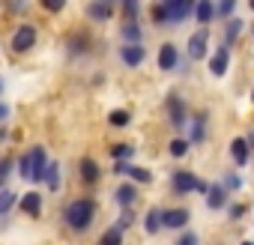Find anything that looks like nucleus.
<instances>
[{
    "instance_id": "1",
    "label": "nucleus",
    "mask_w": 254,
    "mask_h": 245,
    "mask_svg": "<svg viewBox=\"0 0 254 245\" xmlns=\"http://www.w3.org/2000/svg\"><path fill=\"white\" fill-rule=\"evenodd\" d=\"M63 218H66V224L72 230H87L93 224V218H96V200L93 197H78V200L66 203Z\"/></svg>"
},
{
    "instance_id": "2",
    "label": "nucleus",
    "mask_w": 254,
    "mask_h": 245,
    "mask_svg": "<svg viewBox=\"0 0 254 245\" xmlns=\"http://www.w3.org/2000/svg\"><path fill=\"white\" fill-rule=\"evenodd\" d=\"M36 45V27L33 24H21L15 33H12V51L15 54H24Z\"/></svg>"
},
{
    "instance_id": "3",
    "label": "nucleus",
    "mask_w": 254,
    "mask_h": 245,
    "mask_svg": "<svg viewBox=\"0 0 254 245\" xmlns=\"http://www.w3.org/2000/svg\"><path fill=\"white\" fill-rule=\"evenodd\" d=\"M165 105H168V120H171V126H174V129H183L186 120H189V114H186V102L180 99V93H171Z\"/></svg>"
},
{
    "instance_id": "4",
    "label": "nucleus",
    "mask_w": 254,
    "mask_h": 245,
    "mask_svg": "<svg viewBox=\"0 0 254 245\" xmlns=\"http://www.w3.org/2000/svg\"><path fill=\"white\" fill-rule=\"evenodd\" d=\"M165 9H168V24H180L194 12L191 0H165Z\"/></svg>"
},
{
    "instance_id": "5",
    "label": "nucleus",
    "mask_w": 254,
    "mask_h": 245,
    "mask_svg": "<svg viewBox=\"0 0 254 245\" xmlns=\"http://www.w3.org/2000/svg\"><path fill=\"white\" fill-rule=\"evenodd\" d=\"M197 177L191 174V171H174L171 174V188L177 191V194H191L194 188H197Z\"/></svg>"
},
{
    "instance_id": "6",
    "label": "nucleus",
    "mask_w": 254,
    "mask_h": 245,
    "mask_svg": "<svg viewBox=\"0 0 254 245\" xmlns=\"http://www.w3.org/2000/svg\"><path fill=\"white\" fill-rule=\"evenodd\" d=\"M45 171H48V156L42 147H33L30 150V183H42Z\"/></svg>"
},
{
    "instance_id": "7",
    "label": "nucleus",
    "mask_w": 254,
    "mask_h": 245,
    "mask_svg": "<svg viewBox=\"0 0 254 245\" xmlns=\"http://www.w3.org/2000/svg\"><path fill=\"white\" fill-rule=\"evenodd\" d=\"M206 45H209V30H206V27L194 30V33L189 36V57H191V60L206 57Z\"/></svg>"
},
{
    "instance_id": "8",
    "label": "nucleus",
    "mask_w": 254,
    "mask_h": 245,
    "mask_svg": "<svg viewBox=\"0 0 254 245\" xmlns=\"http://www.w3.org/2000/svg\"><path fill=\"white\" fill-rule=\"evenodd\" d=\"M120 60H123L126 66L135 69V66H141V63L147 60V48H144V45H123V48H120Z\"/></svg>"
},
{
    "instance_id": "9",
    "label": "nucleus",
    "mask_w": 254,
    "mask_h": 245,
    "mask_svg": "<svg viewBox=\"0 0 254 245\" xmlns=\"http://www.w3.org/2000/svg\"><path fill=\"white\" fill-rule=\"evenodd\" d=\"M177 66H180V54H177V45L165 42V45L159 48V69H162V72H174Z\"/></svg>"
},
{
    "instance_id": "10",
    "label": "nucleus",
    "mask_w": 254,
    "mask_h": 245,
    "mask_svg": "<svg viewBox=\"0 0 254 245\" xmlns=\"http://www.w3.org/2000/svg\"><path fill=\"white\" fill-rule=\"evenodd\" d=\"M227 63H230V48H227V45H218L215 54L209 57V72H212L215 78H221V75L227 72Z\"/></svg>"
},
{
    "instance_id": "11",
    "label": "nucleus",
    "mask_w": 254,
    "mask_h": 245,
    "mask_svg": "<svg viewBox=\"0 0 254 245\" xmlns=\"http://www.w3.org/2000/svg\"><path fill=\"white\" fill-rule=\"evenodd\" d=\"M189 209H183V206H177V209H165L162 212V227H171V230H177V227H186L189 224Z\"/></svg>"
},
{
    "instance_id": "12",
    "label": "nucleus",
    "mask_w": 254,
    "mask_h": 245,
    "mask_svg": "<svg viewBox=\"0 0 254 245\" xmlns=\"http://www.w3.org/2000/svg\"><path fill=\"white\" fill-rule=\"evenodd\" d=\"M18 206H21V212H24V215L39 218V215H42V194H39V191H27V194L18 200Z\"/></svg>"
},
{
    "instance_id": "13",
    "label": "nucleus",
    "mask_w": 254,
    "mask_h": 245,
    "mask_svg": "<svg viewBox=\"0 0 254 245\" xmlns=\"http://www.w3.org/2000/svg\"><path fill=\"white\" fill-rule=\"evenodd\" d=\"M120 36L126 39V45H144V30H141L135 21L123 24V27H120Z\"/></svg>"
},
{
    "instance_id": "14",
    "label": "nucleus",
    "mask_w": 254,
    "mask_h": 245,
    "mask_svg": "<svg viewBox=\"0 0 254 245\" xmlns=\"http://www.w3.org/2000/svg\"><path fill=\"white\" fill-rule=\"evenodd\" d=\"M227 203V188L224 185H209V191H206V206L209 209H221Z\"/></svg>"
},
{
    "instance_id": "15",
    "label": "nucleus",
    "mask_w": 254,
    "mask_h": 245,
    "mask_svg": "<svg viewBox=\"0 0 254 245\" xmlns=\"http://www.w3.org/2000/svg\"><path fill=\"white\" fill-rule=\"evenodd\" d=\"M203 138H206V114L200 111V114L191 117V141L189 144H200Z\"/></svg>"
},
{
    "instance_id": "16",
    "label": "nucleus",
    "mask_w": 254,
    "mask_h": 245,
    "mask_svg": "<svg viewBox=\"0 0 254 245\" xmlns=\"http://www.w3.org/2000/svg\"><path fill=\"white\" fill-rule=\"evenodd\" d=\"M230 156H233V162L242 168V165L248 162V141H245V138H233V141H230Z\"/></svg>"
},
{
    "instance_id": "17",
    "label": "nucleus",
    "mask_w": 254,
    "mask_h": 245,
    "mask_svg": "<svg viewBox=\"0 0 254 245\" xmlns=\"http://www.w3.org/2000/svg\"><path fill=\"white\" fill-rule=\"evenodd\" d=\"M81 183L84 185H96L99 183V165L93 159H84L81 162Z\"/></svg>"
},
{
    "instance_id": "18",
    "label": "nucleus",
    "mask_w": 254,
    "mask_h": 245,
    "mask_svg": "<svg viewBox=\"0 0 254 245\" xmlns=\"http://www.w3.org/2000/svg\"><path fill=\"white\" fill-rule=\"evenodd\" d=\"M194 18H197L200 24H209V21L215 18V6L209 3V0H200V3H194Z\"/></svg>"
},
{
    "instance_id": "19",
    "label": "nucleus",
    "mask_w": 254,
    "mask_h": 245,
    "mask_svg": "<svg viewBox=\"0 0 254 245\" xmlns=\"http://www.w3.org/2000/svg\"><path fill=\"white\" fill-rule=\"evenodd\" d=\"M114 197H117V203H120V206H132V203H135V197H138V191H135V185L123 183V185L117 188V194H114Z\"/></svg>"
},
{
    "instance_id": "20",
    "label": "nucleus",
    "mask_w": 254,
    "mask_h": 245,
    "mask_svg": "<svg viewBox=\"0 0 254 245\" xmlns=\"http://www.w3.org/2000/svg\"><path fill=\"white\" fill-rule=\"evenodd\" d=\"M45 183H48V191H60V165L51 162L48 171H45Z\"/></svg>"
},
{
    "instance_id": "21",
    "label": "nucleus",
    "mask_w": 254,
    "mask_h": 245,
    "mask_svg": "<svg viewBox=\"0 0 254 245\" xmlns=\"http://www.w3.org/2000/svg\"><path fill=\"white\" fill-rule=\"evenodd\" d=\"M144 227H147V233H159V227H162V209H150L144 215Z\"/></svg>"
},
{
    "instance_id": "22",
    "label": "nucleus",
    "mask_w": 254,
    "mask_h": 245,
    "mask_svg": "<svg viewBox=\"0 0 254 245\" xmlns=\"http://www.w3.org/2000/svg\"><path fill=\"white\" fill-rule=\"evenodd\" d=\"M90 18H96V21H108L111 18V3H90Z\"/></svg>"
},
{
    "instance_id": "23",
    "label": "nucleus",
    "mask_w": 254,
    "mask_h": 245,
    "mask_svg": "<svg viewBox=\"0 0 254 245\" xmlns=\"http://www.w3.org/2000/svg\"><path fill=\"white\" fill-rule=\"evenodd\" d=\"M239 33H242V21H239V18H230V21H227V27H224V45L230 48V42H233Z\"/></svg>"
},
{
    "instance_id": "24",
    "label": "nucleus",
    "mask_w": 254,
    "mask_h": 245,
    "mask_svg": "<svg viewBox=\"0 0 254 245\" xmlns=\"http://www.w3.org/2000/svg\"><path fill=\"white\" fill-rule=\"evenodd\" d=\"M99 245H123V230H120V227H111V230L99 239Z\"/></svg>"
},
{
    "instance_id": "25",
    "label": "nucleus",
    "mask_w": 254,
    "mask_h": 245,
    "mask_svg": "<svg viewBox=\"0 0 254 245\" xmlns=\"http://www.w3.org/2000/svg\"><path fill=\"white\" fill-rule=\"evenodd\" d=\"M12 203H15V191H9V188H0V215H6Z\"/></svg>"
},
{
    "instance_id": "26",
    "label": "nucleus",
    "mask_w": 254,
    "mask_h": 245,
    "mask_svg": "<svg viewBox=\"0 0 254 245\" xmlns=\"http://www.w3.org/2000/svg\"><path fill=\"white\" fill-rule=\"evenodd\" d=\"M150 15H153V24H159V27L168 24V9H165V3H156V6L150 9Z\"/></svg>"
},
{
    "instance_id": "27",
    "label": "nucleus",
    "mask_w": 254,
    "mask_h": 245,
    "mask_svg": "<svg viewBox=\"0 0 254 245\" xmlns=\"http://www.w3.org/2000/svg\"><path fill=\"white\" fill-rule=\"evenodd\" d=\"M87 51V36H69V54H84Z\"/></svg>"
},
{
    "instance_id": "28",
    "label": "nucleus",
    "mask_w": 254,
    "mask_h": 245,
    "mask_svg": "<svg viewBox=\"0 0 254 245\" xmlns=\"http://www.w3.org/2000/svg\"><path fill=\"white\" fill-rule=\"evenodd\" d=\"M168 150H171V156H177V159H183V156L189 153V141H186V138H174Z\"/></svg>"
},
{
    "instance_id": "29",
    "label": "nucleus",
    "mask_w": 254,
    "mask_h": 245,
    "mask_svg": "<svg viewBox=\"0 0 254 245\" xmlns=\"http://www.w3.org/2000/svg\"><path fill=\"white\" fill-rule=\"evenodd\" d=\"M108 122H111V126H129V111H111L108 114Z\"/></svg>"
},
{
    "instance_id": "30",
    "label": "nucleus",
    "mask_w": 254,
    "mask_h": 245,
    "mask_svg": "<svg viewBox=\"0 0 254 245\" xmlns=\"http://www.w3.org/2000/svg\"><path fill=\"white\" fill-rule=\"evenodd\" d=\"M126 177H132L135 183H150V171H144V168H135V165H129V168H126Z\"/></svg>"
},
{
    "instance_id": "31",
    "label": "nucleus",
    "mask_w": 254,
    "mask_h": 245,
    "mask_svg": "<svg viewBox=\"0 0 254 245\" xmlns=\"http://www.w3.org/2000/svg\"><path fill=\"white\" fill-rule=\"evenodd\" d=\"M111 156H114V162H126L132 156V147L129 144H117V147H111Z\"/></svg>"
},
{
    "instance_id": "32",
    "label": "nucleus",
    "mask_w": 254,
    "mask_h": 245,
    "mask_svg": "<svg viewBox=\"0 0 254 245\" xmlns=\"http://www.w3.org/2000/svg\"><path fill=\"white\" fill-rule=\"evenodd\" d=\"M18 174H21L24 180H30V153H24V156L18 159Z\"/></svg>"
},
{
    "instance_id": "33",
    "label": "nucleus",
    "mask_w": 254,
    "mask_h": 245,
    "mask_svg": "<svg viewBox=\"0 0 254 245\" xmlns=\"http://www.w3.org/2000/svg\"><path fill=\"white\" fill-rule=\"evenodd\" d=\"M239 185H242V180H239L236 174H227V177H224V188H227V191H236Z\"/></svg>"
},
{
    "instance_id": "34",
    "label": "nucleus",
    "mask_w": 254,
    "mask_h": 245,
    "mask_svg": "<svg viewBox=\"0 0 254 245\" xmlns=\"http://www.w3.org/2000/svg\"><path fill=\"white\" fill-rule=\"evenodd\" d=\"M233 6H236L233 0H224V3H218V6H215V15H230V12H233Z\"/></svg>"
},
{
    "instance_id": "35",
    "label": "nucleus",
    "mask_w": 254,
    "mask_h": 245,
    "mask_svg": "<svg viewBox=\"0 0 254 245\" xmlns=\"http://www.w3.org/2000/svg\"><path fill=\"white\" fill-rule=\"evenodd\" d=\"M177 245H200V242H197V233H183L177 239Z\"/></svg>"
},
{
    "instance_id": "36",
    "label": "nucleus",
    "mask_w": 254,
    "mask_h": 245,
    "mask_svg": "<svg viewBox=\"0 0 254 245\" xmlns=\"http://www.w3.org/2000/svg\"><path fill=\"white\" fill-rule=\"evenodd\" d=\"M42 6H45V9H51V12H60V9H63L60 0H42Z\"/></svg>"
},
{
    "instance_id": "37",
    "label": "nucleus",
    "mask_w": 254,
    "mask_h": 245,
    "mask_svg": "<svg viewBox=\"0 0 254 245\" xmlns=\"http://www.w3.org/2000/svg\"><path fill=\"white\" fill-rule=\"evenodd\" d=\"M123 12L129 15V18H135L138 15V3H132V0H129V3H123Z\"/></svg>"
},
{
    "instance_id": "38",
    "label": "nucleus",
    "mask_w": 254,
    "mask_h": 245,
    "mask_svg": "<svg viewBox=\"0 0 254 245\" xmlns=\"http://www.w3.org/2000/svg\"><path fill=\"white\" fill-rule=\"evenodd\" d=\"M242 212H245V206H242V203H233V206H230V218H233V221H236V218H242Z\"/></svg>"
},
{
    "instance_id": "39",
    "label": "nucleus",
    "mask_w": 254,
    "mask_h": 245,
    "mask_svg": "<svg viewBox=\"0 0 254 245\" xmlns=\"http://www.w3.org/2000/svg\"><path fill=\"white\" fill-rule=\"evenodd\" d=\"M126 168H129V162H114V174H117V177L126 174Z\"/></svg>"
},
{
    "instance_id": "40",
    "label": "nucleus",
    "mask_w": 254,
    "mask_h": 245,
    "mask_svg": "<svg viewBox=\"0 0 254 245\" xmlns=\"http://www.w3.org/2000/svg\"><path fill=\"white\" fill-rule=\"evenodd\" d=\"M6 117H9V108H6L3 102H0V120H6Z\"/></svg>"
},
{
    "instance_id": "41",
    "label": "nucleus",
    "mask_w": 254,
    "mask_h": 245,
    "mask_svg": "<svg viewBox=\"0 0 254 245\" xmlns=\"http://www.w3.org/2000/svg\"><path fill=\"white\" fill-rule=\"evenodd\" d=\"M0 93H3V81H0Z\"/></svg>"
},
{
    "instance_id": "42",
    "label": "nucleus",
    "mask_w": 254,
    "mask_h": 245,
    "mask_svg": "<svg viewBox=\"0 0 254 245\" xmlns=\"http://www.w3.org/2000/svg\"><path fill=\"white\" fill-rule=\"evenodd\" d=\"M3 135H6V132H3V129H0V138H3Z\"/></svg>"
},
{
    "instance_id": "43",
    "label": "nucleus",
    "mask_w": 254,
    "mask_h": 245,
    "mask_svg": "<svg viewBox=\"0 0 254 245\" xmlns=\"http://www.w3.org/2000/svg\"><path fill=\"white\" fill-rule=\"evenodd\" d=\"M242 245H254V242H242Z\"/></svg>"
},
{
    "instance_id": "44",
    "label": "nucleus",
    "mask_w": 254,
    "mask_h": 245,
    "mask_svg": "<svg viewBox=\"0 0 254 245\" xmlns=\"http://www.w3.org/2000/svg\"><path fill=\"white\" fill-rule=\"evenodd\" d=\"M251 9H254V0H251Z\"/></svg>"
},
{
    "instance_id": "45",
    "label": "nucleus",
    "mask_w": 254,
    "mask_h": 245,
    "mask_svg": "<svg viewBox=\"0 0 254 245\" xmlns=\"http://www.w3.org/2000/svg\"><path fill=\"white\" fill-rule=\"evenodd\" d=\"M251 33H254V27H251Z\"/></svg>"
},
{
    "instance_id": "46",
    "label": "nucleus",
    "mask_w": 254,
    "mask_h": 245,
    "mask_svg": "<svg viewBox=\"0 0 254 245\" xmlns=\"http://www.w3.org/2000/svg\"><path fill=\"white\" fill-rule=\"evenodd\" d=\"M251 99H254V93H251Z\"/></svg>"
},
{
    "instance_id": "47",
    "label": "nucleus",
    "mask_w": 254,
    "mask_h": 245,
    "mask_svg": "<svg viewBox=\"0 0 254 245\" xmlns=\"http://www.w3.org/2000/svg\"><path fill=\"white\" fill-rule=\"evenodd\" d=\"M0 183H3V180H0Z\"/></svg>"
}]
</instances>
